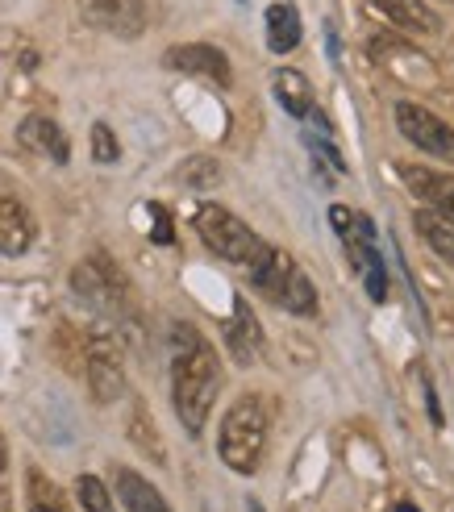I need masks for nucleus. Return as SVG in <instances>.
Here are the masks:
<instances>
[{
    "mask_svg": "<svg viewBox=\"0 0 454 512\" xmlns=\"http://www.w3.org/2000/svg\"><path fill=\"white\" fill-rule=\"evenodd\" d=\"M217 392H221L217 350L192 325L175 321L171 325V400H175V417H180V425L192 438L205 433Z\"/></svg>",
    "mask_w": 454,
    "mask_h": 512,
    "instance_id": "obj_1",
    "label": "nucleus"
},
{
    "mask_svg": "<svg viewBox=\"0 0 454 512\" xmlns=\"http://www.w3.org/2000/svg\"><path fill=\"white\" fill-rule=\"evenodd\" d=\"M267 433H271V400L259 392L238 396L221 417L217 429V454L234 475H255L263 454H267Z\"/></svg>",
    "mask_w": 454,
    "mask_h": 512,
    "instance_id": "obj_2",
    "label": "nucleus"
},
{
    "mask_svg": "<svg viewBox=\"0 0 454 512\" xmlns=\"http://www.w3.org/2000/svg\"><path fill=\"white\" fill-rule=\"evenodd\" d=\"M196 234L217 254V259L238 263V267H250L267 246L242 217H234L230 209H221V204H200L196 209Z\"/></svg>",
    "mask_w": 454,
    "mask_h": 512,
    "instance_id": "obj_3",
    "label": "nucleus"
},
{
    "mask_svg": "<svg viewBox=\"0 0 454 512\" xmlns=\"http://www.w3.org/2000/svg\"><path fill=\"white\" fill-rule=\"evenodd\" d=\"M71 292L80 296L88 309L105 313V317H121L130 309V284H125V275L105 254H92V259H84L71 271Z\"/></svg>",
    "mask_w": 454,
    "mask_h": 512,
    "instance_id": "obj_4",
    "label": "nucleus"
},
{
    "mask_svg": "<svg viewBox=\"0 0 454 512\" xmlns=\"http://www.w3.org/2000/svg\"><path fill=\"white\" fill-rule=\"evenodd\" d=\"M396 130L405 134L417 150H425V155H434V159L454 167V125L434 117L425 105H417V100H400L396 105Z\"/></svg>",
    "mask_w": 454,
    "mask_h": 512,
    "instance_id": "obj_5",
    "label": "nucleus"
},
{
    "mask_svg": "<svg viewBox=\"0 0 454 512\" xmlns=\"http://www.w3.org/2000/svg\"><path fill=\"white\" fill-rule=\"evenodd\" d=\"M84 375H88V388L100 404H113L125 392V367H121V354L113 346V338L96 334L84 346Z\"/></svg>",
    "mask_w": 454,
    "mask_h": 512,
    "instance_id": "obj_6",
    "label": "nucleus"
},
{
    "mask_svg": "<svg viewBox=\"0 0 454 512\" xmlns=\"http://www.w3.org/2000/svg\"><path fill=\"white\" fill-rule=\"evenodd\" d=\"M80 17L100 34L138 38L146 30V0H80Z\"/></svg>",
    "mask_w": 454,
    "mask_h": 512,
    "instance_id": "obj_7",
    "label": "nucleus"
},
{
    "mask_svg": "<svg viewBox=\"0 0 454 512\" xmlns=\"http://www.w3.org/2000/svg\"><path fill=\"white\" fill-rule=\"evenodd\" d=\"M163 67L171 71H184V75H205L213 84H230V55L209 42H184V46H171L163 50Z\"/></svg>",
    "mask_w": 454,
    "mask_h": 512,
    "instance_id": "obj_8",
    "label": "nucleus"
},
{
    "mask_svg": "<svg viewBox=\"0 0 454 512\" xmlns=\"http://www.w3.org/2000/svg\"><path fill=\"white\" fill-rule=\"evenodd\" d=\"M396 171L417 200H425L430 209H438L442 217L454 221V175H438V171H425V167H413V163H396Z\"/></svg>",
    "mask_w": 454,
    "mask_h": 512,
    "instance_id": "obj_9",
    "label": "nucleus"
},
{
    "mask_svg": "<svg viewBox=\"0 0 454 512\" xmlns=\"http://www.w3.org/2000/svg\"><path fill=\"white\" fill-rule=\"evenodd\" d=\"M34 217L17 196H0V254L5 259H21L34 246Z\"/></svg>",
    "mask_w": 454,
    "mask_h": 512,
    "instance_id": "obj_10",
    "label": "nucleus"
},
{
    "mask_svg": "<svg viewBox=\"0 0 454 512\" xmlns=\"http://www.w3.org/2000/svg\"><path fill=\"white\" fill-rule=\"evenodd\" d=\"M17 138H21L25 150H34V155L59 163V167L71 159V146H67V134L59 130V121H50V117H42V113L25 117L21 130H17Z\"/></svg>",
    "mask_w": 454,
    "mask_h": 512,
    "instance_id": "obj_11",
    "label": "nucleus"
},
{
    "mask_svg": "<svg viewBox=\"0 0 454 512\" xmlns=\"http://www.w3.org/2000/svg\"><path fill=\"white\" fill-rule=\"evenodd\" d=\"M225 342H230V354L238 358V363H255L259 350H263V329H259V317L250 313V304L238 296L234 300V321L230 329H225Z\"/></svg>",
    "mask_w": 454,
    "mask_h": 512,
    "instance_id": "obj_12",
    "label": "nucleus"
},
{
    "mask_svg": "<svg viewBox=\"0 0 454 512\" xmlns=\"http://www.w3.org/2000/svg\"><path fill=\"white\" fill-rule=\"evenodd\" d=\"M375 9H380L392 25H400V30H409V34H438L442 30L438 13L425 5V0H375Z\"/></svg>",
    "mask_w": 454,
    "mask_h": 512,
    "instance_id": "obj_13",
    "label": "nucleus"
},
{
    "mask_svg": "<svg viewBox=\"0 0 454 512\" xmlns=\"http://www.w3.org/2000/svg\"><path fill=\"white\" fill-rule=\"evenodd\" d=\"M117 496H121V504L130 508V512H171V504L163 500V492L155 488V483L142 479L130 467L117 471Z\"/></svg>",
    "mask_w": 454,
    "mask_h": 512,
    "instance_id": "obj_14",
    "label": "nucleus"
},
{
    "mask_svg": "<svg viewBox=\"0 0 454 512\" xmlns=\"http://www.w3.org/2000/svg\"><path fill=\"white\" fill-rule=\"evenodd\" d=\"M413 229L421 234V242L438 254V259L454 263V221L450 217H442L438 209H417L413 213Z\"/></svg>",
    "mask_w": 454,
    "mask_h": 512,
    "instance_id": "obj_15",
    "label": "nucleus"
},
{
    "mask_svg": "<svg viewBox=\"0 0 454 512\" xmlns=\"http://www.w3.org/2000/svg\"><path fill=\"white\" fill-rule=\"evenodd\" d=\"M271 88H275V100L284 105V113H292V117H309L313 113V88H309V80L300 71L280 67L275 71V80H271Z\"/></svg>",
    "mask_w": 454,
    "mask_h": 512,
    "instance_id": "obj_16",
    "label": "nucleus"
},
{
    "mask_svg": "<svg viewBox=\"0 0 454 512\" xmlns=\"http://www.w3.org/2000/svg\"><path fill=\"white\" fill-rule=\"evenodd\" d=\"M300 13L292 5H271L267 9V46L271 55H292V50L300 46Z\"/></svg>",
    "mask_w": 454,
    "mask_h": 512,
    "instance_id": "obj_17",
    "label": "nucleus"
},
{
    "mask_svg": "<svg viewBox=\"0 0 454 512\" xmlns=\"http://www.w3.org/2000/svg\"><path fill=\"white\" fill-rule=\"evenodd\" d=\"M75 496H80V504L88 512H117L113 492L105 488V479H96V475H80V479H75Z\"/></svg>",
    "mask_w": 454,
    "mask_h": 512,
    "instance_id": "obj_18",
    "label": "nucleus"
},
{
    "mask_svg": "<svg viewBox=\"0 0 454 512\" xmlns=\"http://www.w3.org/2000/svg\"><path fill=\"white\" fill-rule=\"evenodd\" d=\"M92 159L100 163V167H109V163H117L121 159V146H117V134L109 130L105 121H96L92 125Z\"/></svg>",
    "mask_w": 454,
    "mask_h": 512,
    "instance_id": "obj_19",
    "label": "nucleus"
},
{
    "mask_svg": "<svg viewBox=\"0 0 454 512\" xmlns=\"http://www.w3.org/2000/svg\"><path fill=\"white\" fill-rule=\"evenodd\" d=\"M184 184L188 188H213V184H221V163L217 159H192L184 167Z\"/></svg>",
    "mask_w": 454,
    "mask_h": 512,
    "instance_id": "obj_20",
    "label": "nucleus"
},
{
    "mask_svg": "<svg viewBox=\"0 0 454 512\" xmlns=\"http://www.w3.org/2000/svg\"><path fill=\"white\" fill-rule=\"evenodd\" d=\"M130 438H134V446H142L146 454H155V463H163V446H159V438H155V425L146 421L142 408H138L134 421H130Z\"/></svg>",
    "mask_w": 454,
    "mask_h": 512,
    "instance_id": "obj_21",
    "label": "nucleus"
},
{
    "mask_svg": "<svg viewBox=\"0 0 454 512\" xmlns=\"http://www.w3.org/2000/svg\"><path fill=\"white\" fill-rule=\"evenodd\" d=\"M363 275H367V296L384 304V296H388V267H384L380 254H371V263L363 267Z\"/></svg>",
    "mask_w": 454,
    "mask_h": 512,
    "instance_id": "obj_22",
    "label": "nucleus"
},
{
    "mask_svg": "<svg viewBox=\"0 0 454 512\" xmlns=\"http://www.w3.org/2000/svg\"><path fill=\"white\" fill-rule=\"evenodd\" d=\"M150 213H155V242H171V221H167V213L159 209V204H150Z\"/></svg>",
    "mask_w": 454,
    "mask_h": 512,
    "instance_id": "obj_23",
    "label": "nucleus"
},
{
    "mask_svg": "<svg viewBox=\"0 0 454 512\" xmlns=\"http://www.w3.org/2000/svg\"><path fill=\"white\" fill-rule=\"evenodd\" d=\"M425 404H430L434 425H442V408H438V396H434V383H430V379H425Z\"/></svg>",
    "mask_w": 454,
    "mask_h": 512,
    "instance_id": "obj_24",
    "label": "nucleus"
},
{
    "mask_svg": "<svg viewBox=\"0 0 454 512\" xmlns=\"http://www.w3.org/2000/svg\"><path fill=\"white\" fill-rule=\"evenodd\" d=\"M246 512H263V508H259V500H250V508H246Z\"/></svg>",
    "mask_w": 454,
    "mask_h": 512,
    "instance_id": "obj_25",
    "label": "nucleus"
},
{
    "mask_svg": "<svg viewBox=\"0 0 454 512\" xmlns=\"http://www.w3.org/2000/svg\"><path fill=\"white\" fill-rule=\"evenodd\" d=\"M396 512H417V508H413V504H400V508H396Z\"/></svg>",
    "mask_w": 454,
    "mask_h": 512,
    "instance_id": "obj_26",
    "label": "nucleus"
},
{
    "mask_svg": "<svg viewBox=\"0 0 454 512\" xmlns=\"http://www.w3.org/2000/svg\"><path fill=\"white\" fill-rule=\"evenodd\" d=\"M0 471H5V446H0Z\"/></svg>",
    "mask_w": 454,
    "mask_h": 512,
    "instance_id": "obj_27",
    "label": "nucleus"
}]
</instances>
